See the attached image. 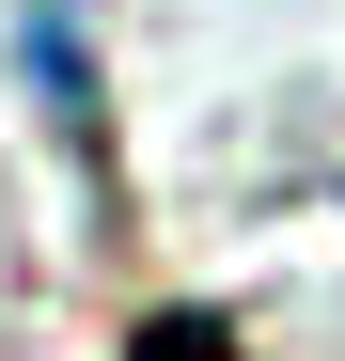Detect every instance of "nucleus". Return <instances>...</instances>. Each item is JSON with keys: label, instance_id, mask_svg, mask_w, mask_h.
I'll list each match as a JSON object with an SVG mask.
<instances>
[{"label": "nucleus", "instance_id": "obj_2", "mask_svg": "<svg viewBox=\"0 0 345 361\" xmlns=\"http://www.w3.org/2000/svg\"><path fill=\"white\" fill-rule=\"evenodd\" d=\"M142 361H220V330H204V314H172V330H157Z\"/></svg>", "mask_w": 345, "mask_h": 361}, {"label": "nucleus", "instance_id": "obj_1", "mask_svg": "<svg viewBox=\"0 0 345 361\" xmlns=\"http://www.w3.org/2000/svg\"><path fill=\"white\" fill-rule=\"evenodd\" d=\"M16 79L47 110V142L79 173H110V79H94V0H16Z\"/></svg>", "mask_w": 345, "mask_h": 361}]
</instances>
